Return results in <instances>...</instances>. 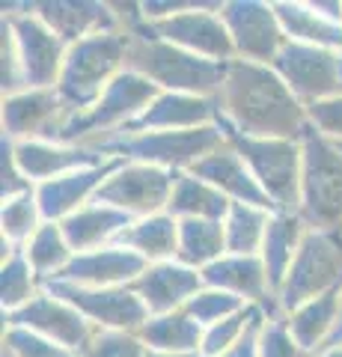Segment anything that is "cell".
<instances>
[{
  "instance_id": "obj_1",
  "label": "cell",
  "mask_w": 342,
  "mask_h": 357,
  "mask_svg": "<svg viewBox=\"0 0 342 357\" xmlns=\"http://www.w3.org/2000/svg\"><path fill=\"white\" fill-rule=\"evenodd\" d=\"M220 119L235 131L262 140H301L310 128L306 107L283 84V77L262 63L233 60L217 93Z\"/></svg>"
},
{
  "instance_id": "obj_2",
  "label": "cell",
  "mask_w": 342,
  "mask_h": 357,
  "mask_svg": "<svg viewBox=\"0 0 342 357\" xmlns=\"http://www.w3.org/2000/svg\"><path fill=\"white\" fill-rule=\"evenodd\" d=\"M229 63L205 60L196 54L176 48V45L158 39L146 27V21L128 33V51H125V69L155 84L161 93H187V96H205L217 98L226 77Z\"/></svg>"
},
{
  "instance_id": "obj_3",
  "label": "cell",
  "mask_w": 342,
  "mask_h": 357,
  "mask_svg": "<svg viewBox=\"0 0 342 357\" xmlns=\"http://www.w3.org/2000/svg\"><path fill=\"white\" fill-rule=\"evenodd\" d=\"M107 158H123L137 164H155L173 173H187L205 155L226 146V134L220 126H203L187 131H146V134H107L81 143Z\"/></svg>"
},
{
  "instance_id": "obj_4",
  "label": "cell",
  "mask_w": 342,
  "mask_h": 357,
  "mask_svg": "<svg viewBox=\"0 0 342 357\" xmlns=\"http://www.w3.org/2000/svg\"><path fill=\"white\" fill-rule=\"evenodd\" d=\"M125 51H128L125 30L98 33V36L75 42L69 54H65L60 84H57V93L63 96V102L75 114L90 110L102 98L107 84L116 75L125 72Z\"/></svg>"
},
{
  "instance_id": "obj_5",
  "label": "cell",
  "mask_w": 342,
  "mask_h": 357,
  "mask_svg": "<svg viewBox=\"0 0 342 357\" xmlns=\"http://www.w3.org/2000/svg\"><path fill=\"white\" fill-rule=\"evenodd\" d=\"M217 126L224 128L226 143L244 158L253 178H256L262 191L271 197V203L277 206V211L297 215V208H301V170H304L301 140L247 137V134L235 131L220 116H217Z\"/></svg>"
},
{
  "instance_id": "obj_6",
  "label": "cell",
  "mask_w": 342,
  "mask_h": 357,
  "mask_svg": "<svg viewBox=\"0 0 342 357\" xmlns=\"http://www.w3.org/2000/svg\"><path fill=\"white\" fill-rule=\"evenodd\" d=\"M304 170H301V218L310 229H342V152L313 126L301 137Z\"/></svg>"
},
{
  "instance_id": "obj_7",
  "label": "cell",
  "mask_w": 342,
  "mask_h": 357,
  "mask_svg": "<svg viewBox=\"0 0 342 357\" xmlns=\"http://www.w3.org/2000/svg\"><path fill=\"white\" fill-rule=\"evenodd\" d=\"M342 286V229H310L283 280L277 304L283 316Z\"/></svg>"
},
{
  "instance_id": "obj_8",
  "label": "cell",
  "mask_w": 342,
  "mask_h": 357,
  "mask_svg": "<svg viewBox=\"0 0 342 357\" xmlns=\"http://www.w3.org/2000/svg\"><path fill=\"white\" fill-rule=\"evenodd\" d=\"M158 96H161V89L155 84L125 69L123 75H116L114 81L107 84L102 98H98L90 110L78 114L69 126H65L60 143L81 146V143L93 140V137H104V134L123 131L128 122L137 119Z\"/></svg>"
},
{
  "instance_id": "obj_9",
  "label": "cell",
  "mask_w": 342,
  "mask_h": 357,
  "mask_svg": "<svg viewBox=\"0 0 342 357\" xmlns=\"http://www.w3.org/2000/svg\"><path fill=\"white\" fill-rule=\"evenodd\" d=\"M271 69L283 77L304 107L342 96V51L286 42Z\"/></svg>"
},
{
  "instance_id": "obj_10",
  "label": "cell",
  "mask_w": 342,
  "mask_h": 357,
  "mask_svg": "<svg viewBox=\"0 0 342 357\" xmlns=\"http://www.w3.org/2000/svg\"><path fill=\"white\" fill-rule=\"evenodd\" d=\"M3 18L13 27L27 89H57L69 45L33 15L30 3H3Z\"/></svg>"
},
{
  "instance_id": "obj_11",
  "label": "cell",
  "mask_w": 342,
  "mask_h": 357,
  "mask_svg": "<svg viewBox=\"0 0 342 357\" xmlns=\"http://www.w3.org/2000/svg\"><path fill=\"white\" fill-rule=\"evenodd\" d=\"M176 176L179 173L164 170V167H155V164L125 161L102 188H98L95 203L114 206L134 220L161 215V211H167V206H170Z\"/></svg>"
},
{
  "instance_id": "obj_12",
  "label": "cell",
  "mask_w": 342,
  "mask_h": 357,
  "mask_svg": "<svg viewBox=\"0 0 342 357\" xmlns=\"http://www.w3.org/2000/svg\"><path fill=\"white\" fill-rule=\"evenodd\" d=\"M42 289L51 292L54 298L65 301V304H72L75 310H81L95 328L137 333L152 319L146 304H143V301L134 295V289H131V286L90 289V286H75V283L51 280V283H42Z\"/></svg>"
},
{
  "instance_id": "obj_13",
  "label": "cell",
  "mask_w": 342,
  "mask_h": 357,
  "mask_svg": "<svg viewBox=\"0 0 342 357\" xmlns=\"http://www.w3.org/2000/svg\"><path fill=\"white\" fill-rule=\"evenodd\" d=\"M220 6L224 3H203L191 9V13H182V15L164 18V21H149L146 27L158 39L176 45V48L191 51L196 57L233 63L238 57H235L233 36H229L224 18H220Z\"/></svg>"
},
{
  "instance_id": "obj_14",
  "label": "cell",
  "mask_w": 342,
  "mask_h": 357,
  "mask_svg": "<svg viewBox=\"0 0 342 357\" xmlns=\"http://www.w3.org/2000/svg\"><path fill=\"white\" fill-rule=\"evenodd\" d=\"M220 18L233 36L235 57L271 66L289 42L280 27V18L274 13V3H259V0H235V3L220 6Z\"/></svg>"
},
{
  "instance_id": "obj_15",
  "label": "cell",
  "mask_w": 342,
  "mask_h": 357,
  "mask_svg": "<svg viewBox=\"0 0 342 357\" xmlns=\"http://www.w3.org/2000/svg\"><path fill=\"white\" fill-rule=\"evenodd\" d=\"M78 116L57 89H24L3 98V134L9 140L60 143L65 126Z\"/></svg>"
},
{
  "instance_id": "obj_16",
  "label": "cell",
  "mask_w": 342,
  "mask_h": 357,
  "mask_svg": "<svg viewBox=\"0 0 342 357\" xmlns=\"http://www.w3.org/2000/svg\"><path fill=\"white\" fill-rule=\"evenodd\" d=\"M3 319H6V328L33 331V333H39V337L60 342L72 351H81L95 333V325L81 310H75L72 304L54 298L51 292H39L21 310L3 312Z\"/></svg>"
},
{
  "instance_id": "obj_17",
  "label": "cell",
  "mask_w": 342,
  "mask_h": 357,
  "mask_svg": "<svg viewBox=\"0 0 342 357\" xmlns=\"http://www.w3.org/2000/svg\"><path fill=\"white\" fill-rule=\"evenodd\" d=\"M123 164H125L123 158H107L104 164L84 167V170H75L69 176H60V178H51V182L36 185V203L42 211V220L63 223L65 218H72L78 208L93 203L98 188H102Z\"/></svg>"
},
{
  "instance_id": "obj_18",
  "label": "cell",
  "mask_w": 342,
  "mask_h": 357,
  "mask_svg": "<svg viewBox=\"0 0 342 357\" xmlns=\"http://www.w3.org/2000/svg\"><path fill=\"white\" fill-rule=\"evenodd\" d=\"M203 283L208 289H220V292H229L247 304L259 307L268 319L283 316V310L274 298L271 286H268V274H265V262L262 256H224L215 265L203 268Z\"/></svg>"
},
{
  "instance_id": "obj_19",
  "label": "cell",
  "mask_w": 342,
  "mask_h": 357,
  "mask_svg": "<svg viewBox=\"0 0 342 357\" xmlns=\"http://www.w3.org/2000/svg\"><path fill=\"white\" fill-rule=\"evenodd\" d=\"M220 107L217 98L187 96V93H161L137 119H131L123 131L116 134H146V131H187L217 126ZM107 137V134H104ZM95 140V137H93Z\"/></svg>"
},
{
  "instance_id": "obj_20",
  "label": "cell",
  "mask_w": 342,
  "mask_h": 357,
  "mask_svg": "<svg viewBox=\"0 0 342 357\" xmlns=\"http://www.w3.org/2000/svg\"><path fill=\"white\" fill-rule=\"evenodd\" d=\"M134 295L146 304L149 316H167V312H179L194 295H200L205 283L203 274L187 268L182 262H155L143 271L134 283Z\"/></svg>"
},
{
  "instance_id": "obj_21",
  "label": "cell",
  "mask_w": 342,
  "mask_h": 357,
  "mask_svg": "<svg viewBox=\"0 0 342 357\" xmlns=\"http://www.w3.org/2000/svg\"><path fill=\"white\" fill-rule=\"evenodd\" d=\"M30 9H33V15H36L42 24H48L69 48L81 39L119 30L116 13L110 3H90V0H42V3H30Z\"/></svg>"
},
{
  "instance_id": "obj_22",
  "label": "cell",
  "mask_w": 342,
  "mask_h": 357,
  "mask_svg": "<svg viewBox=\"0 0 342 357\" xmlns=\"http://www.w3.org/2000/svg\"><path fill=\"white\" fill-rule=\"evenodd\" d=\"M146 268H149V262L143 259V256H137L134 250L107 244V248H102V250L78 253L57 280L75 283V286H90V289L131 286L143 271H146Z\"/></svg>"
},
{
  "instance_id": "obj_23",
  "label": "cell",
  "mask_w": 342,
  "mask_h": 357,
  "mask_svg": "<svg viewBox=\"0 0 342 357\" xmlns=\"http://www.w3.org/2000/svg\"><path fill=\"white\" fill-rule=\"evenodd\" d=\"M191 176L203 178V182L215 185L220 194H226L233 203H244V206H256V208H265V211H277V206L271 203V197L262 191L259 182L253 178L250 167L244 164V158L229 146H220L215 149L212 155H205L200 164H194Z\"/></svg>"
},
{
  "instance_id": "obj_24",
  "label": "cell",
  "mask_w": 342,
  "mask_h": 357,
  "mask_svg": "<svg viewBox=\"0 0 342 357\" xmlns=\"http://www.w3.org/2000/svg\"><path fill=\"white\" fill-rule=\"evenodd\" d=\"M13 146H15V161L21 167V173L33 185L51 182V178L69 176L75 170H84V167H95L107 161L104 155L84 149V146H69V143H48V140L15 143L13 140Z\"/></svg>"
},
{
  "instance_id": "obj_25",
  "label": "cell",
  "mask_w": 342,
  "mask_h": 357,
  "mask_svg": "<svg viewBox=\"0 0 342 357\" xmlns=\"http://www.w3.org/2000/svg\"><path fill=\"white\" fill-rule=\"evenodd\" d=\"M134 218H128L125 211H119L114 206H104V203H86L84 208H78L72 218H65L60 227H63V236L69 241V248L78 253H90V250H102L107 244H114V238L123 232L128 223Z\"/></svg>"
},
{
  "instance_id": "obj_26",
  "label": "cell",
  "mask_w": 342,
  "mask_h": 357,
  "mask_svg": "<svg viewBox=\"0 0 342 357\" xmlns=\"http://www.w3.org/2000/svg\"><path fill=\"white\" fill-rule=\"evenodd\" d=\"M306 232H310V227H306L297 215H289V211L271 215V223H268V232H265V244H262L259 256L265 262V274H268V286H271L274 298L280 295L283 280H286V274H289L297 250H301Z\"/></svg>"
},
{
  "instance_id": "obj_27",
  "label": "cell",
  "mask_w": 342,
  "mask_h": 357,
  "mask_svg": "<svg viewBox=\"0 0 342 357\" xmlns=\"http://www.w3.org/2000/svg\"><path fill=\"white\" fill-rule=\"evenodd\" d=\"M114 244L116 248H125V250H134L149 265L170 262V259H176V253H179V220L167 215V211L131 220L114 238Z\"/></svg>"
},
{
  "instance_id": "obj_28",
  "label": "cell",
  "mask_w": 342,
  "mask_h": 357,
  "mask_svg": "<svg viewBox=\"0 0 342 357\" xmlns=\"http://www.w3.org/2000/svg\"><path fill=\"white\" fill-rule=\"evenodd\" d=\"M339 312H342V286L327 292L322 298L310 301V304L297 307L289 319V328H292V337L297 340V345L306 351V354H316L325 349V342L330 340L336 321H339Z\"/></svg>"
},
{
  "instance_id": "obj_29",
  "label": "cell",
  "mask_w": 342,
  "mask_h": 357,
  "mask_svg": "<svg viewBox=\"0 0 342 357\" xmlns=\"http://www.w3.org/2000/svg\"><path fill=\"white\" fill-rule=\"evenodd\" d=\"M229 208H233V199L226 194H220L215 185H208L191 173L176 176V188H173V197L167 206V215H173L176 220H185V218L226 220Z\"/></svg>"
},
{
  "instance_id": "obj_30",
  "label": "cell",
  "mask_w": 342,
  "mask_h": 357,
  "mask_svg": "<svg viewBox=\"0 0 342 357\" xmlns=\"http://www.w3.org/2000/svg\"><path fill=\"white\" fill-rule=\"evenodd\" d=\"M280 27L289 42L316 45V48L342 51V24L318 15L310 3H274Z\"/></svg>"
},
{
  "instance_id": "obj_31",
  "label": "cell",
  "mask_w": 342,
  "mask_h": 357,
  "mask_svg": "<svg viewBox=\"0 0 342 357\" xmlns=\"http://www.w3.org/2000/svg\"><path fill=\"white\" fill-rule=\"evenodd\" d=\"M226 256V232L224 220H200V218H185L179 220V253L176 262H182L194 271L215 265Z\"/></svg>"
},
{
  "instance_id": "obj_32",
  "label": "cell",
  "mask_w": 342,
  "mask_h": 357,
  "mask_svg": "<svg viewBox=\"0 0 342 357\" xmlns=\"http://www.w3.org/2000/svg\"><path fill=\"white\" fill-rule=\"evenodd\" d=\"M203 333L205 328L196 325L185 310H179V312H167V316H152L137 331V337L149 351L185 354V351H200Z\"/></svg>"
},
{
  "instance_id": "obj_33",
  "label": "cell",
  "mask_w": 342,
  "mask_h": 357,
  "mask_svg": "<svg viewBox=\"0 0 342 357\" xmlns=\"http://www.w3.org/2000/svg\"><path fill=\"white\" fill-rule=\"evenodd\" d=\"M271 215L277 211H265L256 206L233 203L229 215L224 220L226 232V253L229 256H259L265 244V232H268Z\"/></svg>"
},
{
  "instance_id": "obj_34",
  "label": "cell",
  "mask_w": 342,
  "mask_h": 357,
  "mask_svg": "<svg viewBox=\"0 0 342 357\" xmlns=\"http://www.w3.org/2000/svg\"><path fill=\"white\" fill-rule=\"evenodd\" d=\"M24 253L42 283L57 280L65 268H69V262L75 259V250L69 248V241H65L60 223H42L39 232L24 248Z\"/></svg>"
},
{
  "instance_id": "obj_35",
  "label": "cell",
  "mask_w": 342,
  "mask_h": 357,
  "mask_svg": "<svg viewBox=\"0 0 342 357\" xmlns=\"http://www.w3.org/2000/svg\"><path fill=\"white\" fill-rule=\"evenodd\" d=\"M42 280L33 271L24 250H15L9 259H3V271H0V301H3V312H15L24 304H30L39 295Z\"/></svg>"
},
{
  "instance_id": "obj_36",
  "label": "cell",
  "mask_w": 342,
  "mask_h": 357,
  "mask_svg": "<svg viewBox=\"0 0 342 357\" xmlns=\"http://www.w3.org/2000/svg\"><path fill=\"white\" fill-rule=\"evenodd\" d=\"M42 211L36 203V191L21 194L15 199H6L3 211H0V227H3V241H9L15 250H24L30 238L42 227Z\"/></svg>"
},
{
  "instance_id": "obj_37",
  "label": "cell",
  "mask_w": 342,
  "mask_h": 357,
  "mask_svg": "<svg viewBox=\"0 0 342 357\" xmlns=\"http://www.w3.org/2000/svg\"><path fill=\"white\" fill-rule=\"evenodd\" d=\"M244 307H250L247 301H241V298L229 295V292H220V289H208L205 286L200 295H194L185 304V312L196 321V325L212 328V325H217V321H224L229 316H235V312H241Z\"/></svg>"
},
{
  "instance_id": "obj_38",
  "label": "cell",
  "mask_w": 342,
  "mask_h": 357,
  "mask_svg": "<svg viewBox=\"0 0 342 357\" xmlns=\"http://www.w3.org/2000/svg\"><path fill=\"white\" fill-rule=\"evenodd\" d=\"M256 312H259V307L250 304V307H244L241 312H235V316H229V319H224V321H217V325L205 328L200 351H203L205 357H220V354H226V351L233 349V345L247 333L250 321L256 319Z\"/></svg>"
},
{
  "instance_id": "obj_39",
  "label": "cell",
  "mask_w": 342,
  "mask_h": 357,
  "mask_svg": "<svg viewBox=\"0 0 342 357\" xmlns=\"http://www.w3.org/2000/svg\"><path fill=\"white\" fill-rule=\"evenodd\" d=\"M146 351L149 349L140 342L137 333L95 328L90 342H86L78 354L81 357H146Z\"/></svg>"
},
{
  "instance_id": "obj_40",
  "label": "cell",
  "mask_w": 342,
  "mask_h": 357,
  "mask_svg": "<svg viewBox=\"0 0 342 357\" xmlns=\"http://www.w3.org/2000/svg\"><path fill=\"white\" fill-rule=\"evenodd\" d=\"M3 345L15 357H81L78 351L65 349V345L54 342V340L39 337V333H33V331H24V328H6Z\"/></svg>"
},
{
  "instance_id": "obj_41",
  "label": "cell",
  "mask_w": 342,
  "mask_h": 357,
  "mask_svg": "<svg viewBox=\"0 0 342 357\" xmlns=\"http://www.w3.org/2000/svg\"><path fill=\"white\" fill-rule=\"evenodd\" d=\"M0 77H3V98L9 96H18L27 89V77H24V66H21V54H18V45H15V36H13V27L9 21L3 18L0 24Z\"/></svg>"
},
{
  "instance_id": "obj_42",
  "label": "cell",
  "mask_w": 342,
  "mask_h": 357,
  "mask_svg": "<svg viewBox=\"0 0 342 357\" xmlns=\"http://www.w3.org/2000/svg\"><path fill=\"white\" fill-rule=\"evenodd\" d=\"M259 357H310V354L292 337L289 319L277 316V319H265V328L259 337Z\"/></svg>"
},
{
  "instance_id": "obj_43",
  "label": "cell",
  "mask_w": 342,
  "mask_h": 357,
  "mask_svg": "<svg viewBox=\"0 0 342 357\" xmlns=\"http://www.w3.org/2000/svg\"><path fill=\"white\" fill-rule=\"evenodd\" d=\"M306 116H310V126L316 131H322L327 140L342 143V96L310 105L306 107Z\"/></svg>"
},
{
  "instance_id": "obj_44",
  "label": "cell",
  "mask_w": 342,
  "mask_h": 357,
  "mask_svg": "<svg viewBox=\"0 0 342 357\" xmlns=\"http://www.w3.org/2000/svg\"><path fill=\"white\" fill-rule=\"evenodd\" d=\"M0 188H3V203L6 199L21 197V194L36 191V185L27 182V176L21 173V167L15 161V146L6 134H3V182H0Z\"/></svg>"
},
{
  "instance_id": "obj_45",
  "label": "cell",
  "mask_w": 342,
  "mask_h": 357,
  "mask_svg": "<svg viewBox=\"0 0 342 357\" xmlns=\"http://www.w3.org/2000/svg\"><path fill=\"white\" fill-rule=\"evenodd\" d=\"M265 312L259 310L256 312V319L250 321V328H247V333L241 337L233 349H229L226 354H220V357H259V337H262V328H265Z\"/></svg>"
},
{
  "instance_id": "obj_46",
  "label": "cell",
  "mask_w": 342,
  "mask_h": 357,
  "mask_svg": "<svg viewBox=\"0 0 342 357\" xmlns=\"http://www.w3.org/2000/svg\"><path fill=\"white\" fill-rule=\"evenodd\" d=\"M342 345V312H339V321H336V328H334V333H330V340L325 342V349L322 351H327V349H339ZM318 351V354H322Z\"/></svg>"
},
{
  "instance_id": "obj_47",
  "label": "cell",
  "mask_w": 342,
  "mask_h": 357,
  "mask_svg": "<svg viewBox=\"0 0 342 357\" xmlns=\"http://www.w3.org/2000/svg\"><path fill=\"white\" fill-rule=\"evenodd\" d=\"M146 357H205L203 351H185V354H167V351H146Z\"/></svg>"
},
{
  "instance_id": "obj_48",
  "label": "cell",
  "mask_w": 342,
  "mask_h": 357,
  "mask_svg": "<svg viewBox=\"0 0 342 357\" xmlns=\"http://www.w3.org/2000/svg\"><path fill=\"white\" fill-rule=\"evenodd\" d=\"M318 357H342V345H339V349H327V351H322Z\"/></svg>"
},
{
  "instance_id": "obj_49",
  "label": "cell",
  "mask_w": 342,
  "mask_h": 357,
  "mask_svg": "<svg viewBox=\"0 0 342 357\" xmlns=\"http://www.w3.org/2000/svg\"><path fill=\"white\" fill-rule=\"evenodd\" d=\"M3 357H15V354H13V351H9V349H6V345H3Z\"/></svg>"
},
{
  "instance_id": "obj_50",
  "label": "cell",
  "mask_w": 342,
  "mask_h": 357,
  "mask_svg": "<svg viewBox=\"0 0 342 357\" xmlns=\"http://www.w3.org/2000/svg\"><path fill=\"white\" fill-rule=\"evenodd\" d=\"M336 146H339V152H342V143H336Z\"/></svg>"
}]
</instances>
